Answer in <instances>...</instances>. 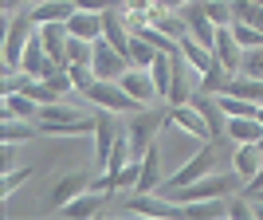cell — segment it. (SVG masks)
Instances as JSON below:
<instances>
[{"label":"cell","mask_w":263,"mask_h":220,"mask_svg":"<svg viewBox=\"0 0 263 220\" xmlns=\"http://www.w3.org/2000/svg\"><path fill=\"white\" fill-rule=\"evenodd\" d=\"M114 110H102V114H95L99 118V126H95V165H99L102 173H106V161H110V150H114V142H118V126H114V118H110Z\"/></svg>","instance_id":"10"},{"label":"cell","mask_w":263,"mask_h":220,"mask_svg":"<svg viewBox=\"0 0 263 220\" xmlns=\"http://www.w3.org/2000/svg\"><path fill=\"white\" fill-rule=\"evenodd\" d=\"M212 55L228 67L232 75H240V67H243V47H240V40L232 35V28H216V47H212Z\"/></svg>","instance_id":"12"},{"label":"cell","mask_w":263,"mask_h":220,"mask_svg":"<svg viewBox=\"0 0 263 220\" xmlns=\"http://www.w3.org/2000/svg\"><path fill=\"white\" fill-rule=\"evenodd\" d=\"M20 71H28L32 79H47V75L55 71L51 55H47V47H44V35H40V28L32 32V40H28V47H24V55H20Z\"/></svg>","instance_id":"8"},{"label":"cell","mask_w":263,"mask_h":220,"mask_svg":"<svg viewBox=\"0 0 263 220\" xmlns=\"http://www.w3.org/2000/svg\"><path fill=\"white\" fill-rule=\"evenodd\" d=\"M106 197L110 193H99V189H87V193H79L75 200H67L63 205V216H71V220H83V216H95V212L106 205Z\"/></svg>","instance_id":"15"},{"label":"cell","mask_w":263,"mask_h":220,"mask_svg":"<svg viewBox=\"0 0 263 220\" xmlns=\"http://www.w3.org/2000/svg\"><path fill=\"white\" fill-rule=\"evenodd\" d=\"M28 177H32V169H8V173H4V181H0V197L8 200L12 193H16V185H20V181H28Z\"/></svg>","instance_id":"33"},{"label":"cell","mask_w":263,"mask_h":220,"mask_svg":"<svg viewBox=\"0 0 263 220\" xmlns=\"http://www.w3.org/2000/svg\"><path fill=\"white\" fill-rule=\"evenodd\" d=\"M20 4H24V0H0V8H4V16H16V12H20Z\"/></svg>","instance_id":"37"},{"label":"cell","mask_w":263,"mask_h":220,"mask_svg":"<svg viewBox=\"0 0 263 220\" xmlns=\"http://www.w3.org/2000/svg\"><path fill=\"white\" fill-rule=\"evenodd\" d=\"M228 138L236 145L240 142H255L259 145L263 142V122L259 118H228Z\"/></svg>","instance_id":"20"},{"label":"cell","mask_w":263,"mask_h":220,"mask_svg":"<svg viewBox=\"0 0 263 220\" xmlns=\"http://www.w3.org/2000/svg\"><path fill=\"white\" fill-rule=\"evenodd\" d=\"M118 83L130 90V95L142 102V106H154V102L161 99V95H157V83H154V71H149V67H126V75H122Z\"/></svg>","instance_id":"9"},{"label":"cell","mask_w":263,"mask_h":220,"mask_svg":"<svg viewBox=\"0 0 263 220\" xmlns=\"http://www.w3.org/2000/svg\"><path fill=\"white\" fill-rule=\"evenodd\" d=\"M154 4H165V8H185L189 0H154Z\"/></svg>","instance_id":"38"},{"label":"cell","mask_w":263,"mask_h":220,"mask_svg":"<svg viewBox=\"0 0 263 220\" xmlns=\"http://www.w3.org/2000/svg\"><path fill=\"white\" fill-rule=\"evenodd\" d=\"M259 122H263V106H259Z\"/></svg>","instance_id":"39"},{"label":"cell","mask_w":263,"mask_h":220,"mask_svg":"<svg viewBox=\"0 0 263 220\" xmlns=\"http://www.w3.org/2000/svg\"><path fill=\"white\" fill-rule=\"evenodd\" d=\"M220 99V106L228 110V118H259V102H252V99H240V95H216Z\"/></svg>","instance_id":"23"},{"label":"cell","mask_w":263,"mask_h":220,"mask_svg":"<svg viewBox=\"0 0 263 220\" xmlns=\"http://www.w3.org/2000/svg\"><path fill=\"white\" fill-rule=\"evenodd\" d=\"M79 12V4L75 0H40L32 8V20H35V28L40 24H55V20H71Z\"/></svg>","instance_id":"14"},{"label":"cell","mask_w":263,"mask_h":220,"mask_svg":"<svg viewBox=\"0 0 263 220\" xmlns=\"http://www.w3.org/2000/svg\"><path fill=\"white\" fill-rule=\"evenodd\" d=\"M169 122H173L181 134H189V138H197V142H212V126L209 118L200 114L193 102H181V106H169Z\"/></svg>","instance_id":"7"},{"label":"cell","mask_w":263,"mask_h":220,"mask_svg":"<svg viewBox=\"0 0 263 220\" xmlns=\"http://www.w3.org/2000/svg\"><path fill=\"white\" fill-rule=\"evenodd\" d=\"M161 197L177 200V205H193V200H212V197H232L240 193V173H209L200 181H189V185H161L157 189Z\"/></svg>","instance_id":"1"},{"label":"cell","mask_w":263,"mask_h":220,"mask_svg":"<svg viewBox=\"0 0 263 220\" xmlns=\"http://www.w3.org/2000/svg\"><path fill=\"white\" fill-rule=\"evenodd\" d=\"M83 95H87V99L95 102V106H102V110H114V114H122V110H126V114L142 110V102L134 99L130 90H126V87L118 83V79H95V83H90V87L83 90Z\"/></svg>","instance_id":"3"},{"label":"cell","mask_w":263,"mask_h":220,"mask_svg":"<svg viewBox=\"0 0 263 220\" xmlns=\"http://www.w3.org/2000/svg\"><path fill=\"white\" fill-rule=\"evenodd\" d=\"M149 71H154V83H157V95L161 99H169V87H173V55H157L154 63H149Z\"/></svg>","instance_id":"24"},{"label":"cell","mask_w":263,"mask_h":220,"mask_svg":"<svg viewBox=\"0 0 263 220\" xmlns=\"http://www.w3.org/2000/svg\"><path fill=\"white\" fill-rule=\"evenodd\" d=\"M232 35L240 40V47H259V44H263V32H255L252 24H243V20L232 24Z\"/></svg>","instance_id":"30"},{"label":"cell","mask_w":263,"mask_h":220,"mask_svg":"<svg viewBox=\"0 0 263 220\" xmlns=\"http://www.w3.org/2000/svg\"><path fill=\"white\" fill-rule=\"evenodd\" d=\"M185 216H197V220H209V216H228V197L193 200V205H185Z\"/></svg>","instance_id":"25"},{"label":"cell","mask_w":263,"mask_h":220,"mask_svg":"<svg viewBox=\"0 0 263 220\" xmlns=\"http://www.w3.org/2000/svg\"><path fill=\"white\" fill-rule=\"evenodd\" d=\"M79 8H87V12H110V8H118V0H75Z\"/></svg>","instance_id":"35"},{"label":"cell","mask_w":263,"mask_h":220,"mask_svg":"<svg viewBox=\"0 0 263 220\" xmlns=\"http://www.w3.org/2000/svg\"><path fill=\"white\" fill-rule=\"evenodd\" d=\"M232 165H236V173H240L243 181H252V177L259 173V165H263V150L255 142H240L236 154H232Z\"/></svg>","instance_id":"16"},{"label":"cell","mask_w":263,"mask_h":220,"mask_svg":"<svg viewBox=\"0 0 263 220\" xmlns=\"http://www.w3.org/2000/svg\"><path fill=\"white\" fill-rule=\"evenodd\" d=\"M16 142H4V150H0V169H4V173H8V169H16Z\"/></svg>","instance_id":"34"},{"label":"cell","mask_w":263,"mask_h":220,"mask_svg":"<svg viewBox=\"0 0 263 220\" xmlns=\"http://www.w3.org/2000/svg\"><path fill=\"white\" fill-rule=\"evenodd\" d=\"M67 32L79 35V40H102V12H87L79 8L71 20H67Z\"/></svg>","instance_id":"17"},{"label":"cell","mask_w":263,"mask_h":220,"mask_svg":"<svg viewBox=\"0 0 263 220\" xmlns=\"http://www.w3.org/2000/svg\"><path fill=\"white\" fill-rule=\"evenodd\" d=\"M216 154H220V142H204L197 150V154L189 157L177 173L165 177V185H189V181H200V177H209L212 173V165H216Z\"/></svg>","instance_id":"5"},{"label":"cell","mask_w":263,"mask_h":220,"mask_svg":"<svg viewBox=\"0 0 263 220\" xmlns=\"http://www.w3.org/2000/svg\"><path fill=\"white\" fill-rule=\"evenodd\" d=\"M28 83H32V75H28V71H20V67H16V71H4V83H0V95H16V90H24Z\"/></svg>","instance_id":"31"},{"label":"cell","mask_w":263,"mask_h":220,"mask_svg":"<svg viewBox=\"0 0 263 220\" xmlns=\"http://www.w3.org/2000/svg\"><path fill=\"white\" fill-rule=\"evenodd\" d=\"M157 181H161V145H149L142 157V181H138V193H157Z\"/></svg>","instance_id":"19"},{"label":"cell","mask_w":263,"mask_h":220,"mask_svg":"<svg viewBox=\"0 0 263 220\" xmlns=\"http://www.w3.org/2000/svg\"><path fill=\"white\" fill-rule=\"evenodd\" d=\"M181 51H185V59H189L193 67H197L200 75H204V71H209V67L216 63V55H212V47H204L200 40H193V35H185V40H181Z\"/></svg>","instance_id":"22"},{"label":"cell","mask_w":263,"mask_h":220,"mask_svg":"<svg viewBox=\"0 0 263 220\" xmlns=\"http://www.w3.org/2000/svg\"><path fill=\"white\" fill-rule=\"evenodd\" d=\"M90 59H95V40L71 35V40H67V63H90Z\"/></svg>","instance_id":"28"},{"label":"cell","mask_w":263,"mask_h":220,"mask_svg":"<svg viewBox=\"0 0 263 220\" xmlns=\"http://www.w3.org/2000/svg\"><path fill=\"white\" fill-rule=\"evenodd\" d=\"M142 181V161H130L122 173H114V189H138Z\"/></svg>","instance_id":"32"},{"label":"cell","mask_w":263,"mask_h":220,"mask_svg":"<svg viewBox=\"0 0 263 220\" xmlns=\"http://www.w3.org/2000/svg\"><path fill=\"white\" fill-rule=\"evenodd\" d=\"M259 189H263V165H259V173L248 181V189H243V193H259Z\"/></svg>","instance_id":"36"},{"label":"cell","mask_w":263,"mask_h":220,"mask_svg":"<svg viewBox=\"0 0 263 220\" xmlns=\"http://www.w3.org/2000/svg\"><path fill=\"white\" fill-rule=\"evenodd\" d=\"M157 55H161V51H157L154 44H145L142 35H134V40H130V63H134V67H149Z\"/></svg>","instance_id":"27"},{"label":"cell","mask_w":263,"mask_h":220,"mask_svg":"<svg viewBox=\"0 0 263 220\" xmlns=\"http://www.w3.org/2000/svg\"><path fill=\"white\" fill-rule=\"evenodd\" d=\"M240 71L252 75V79H263V44L259 47H243V67Z\"/></svg>","instance_id":"29"},{"label":"cell","mask_w":263,"mask_h":220,"mask_svg":"<svg viewBox=\"0 0 263 220\" xmlns=\"http://www.w3.org/2000/svg\"><path fill=\"white\" fill-rule=\"evenodd\" d=\"M32 28H35L32 12H16L8 20V28H4V71L20 67V55L28 47V40H32Z\"/></svg>","instance_id":"4"},{"label":"cell","mask_w":263,"mask_h":220,"mask_svg":"<svg viewBox=\"0 0 263 220\" xmlns=\"http://www.w3.org/2000/svg\"><path fill=\"white\" fill-rule=\"evenodd\" d=\"M87 185H90V177L79 169V173H67V177H59L55 181V189H51V209H63L67 200H75L79 193H87Z\"/></svg>","instance_id":"13"},{"label":"cell","mask_w":263,"mask_h":220,"mask_svg":"<svg viewBox=\"0 0 263 220\" xmlns=\"http://www.w3.org/2000/svg\"><path fill=\"white\" fill-rule=\"evenodd\" d=\"M40 134V118H12L0 126V142H28Z\"/></svg>","instance_id":"21"},{"label":"cell","mask_w":263,"mask_h":220,"mask_svg":"<svg viewBox=\"0 0 263 220\" xmlns=\"http://www.w3.org/2000/svg\"><path fill=\"white\" fill-rule=\"evenodd\" d=\"M130 212H142V216H169V220H177V216H185V205H177V200H169V197H161V193H138V197L126 205Z\"/></svg>","instance_id":"11"},{"label":"cell","mask_w":263,"mask_h":220,"mask_svg":"<svg viewBox=\"0 0 263 220\" xmlns=\"http://www.w3.org/2000/svg\"><path fill=\"white\" fill-rule=\"evenodd\" d=\"M90 67H95V75H99V79H122V75H126V67H134V63H130V55L118 51V47L102 35V40H95V59H90Z\"/></svg>","instance_id":"6"},{"label":"cell","mask_w":263,"mask_h":220,"mask_svg":"<svg viewBox=\"0 0 263 220\" xmlns=\"http://www.w3.org/2000/svg\"><path fill=\"white\" fill-rule=\"evenodd\" d=\"M161 126H169V110L145 106V110H134V114H130V122H126V138H130V150H134L138 161H142L145 150L157 142Z\"/></svg>","instance_id":"2"},{"label":"cell","mask_w":263,"mask_h":220,"mask_svg":"<svg viewBox=\"0 0 263 220\" xmlns=\"http://www.w3.org/2000/svg\"><path fill=\"white\" fill-rule=\"evenodd\" d=\"M228 79H232V71H228V67H224V63L216 59V63H212L209 71L200 75V87H197V90H209V95H220V90L228 87Z\"/></svg>","instance_id":"26"},{"label":"cell","mask_w":263,"mask_h":220,"mask_svg":"<svg viewBox=\"0 0 263 220\" xmlns=\"http://www.w3.org/2000/svg\"><path fill=\"white\" fill-rule=\"evenodd\" d=\"M12 118H40V102L28 99L24 90H16V95H4V106H0V122H12Z\"/></svg>","instance_id":"18"}]
</instances>
